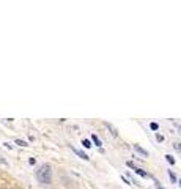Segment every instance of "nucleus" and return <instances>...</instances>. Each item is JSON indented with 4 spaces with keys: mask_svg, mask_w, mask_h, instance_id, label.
Returning a JSON list of instances; mask_svg holds the SVG:
<instances>
[{
    "mask_svg": "<svg viewBox=\"0 0 181 189\" xmlns=\"http://www.w3.org/2000/svg\"><path fill=\"white\" fill-rule=\"evenodd\" d=\"M36 178L43 184H51L52 183V167L49 164H43L36 172Z\"/></svg>",
    "mask_w": 181,
    "mask_h": 189,
    "instance_id": "1",
    "label": "nucleus"
},
{
    "mask_svg": "<svg viewBox=\"0 0 181 189\" xmlns=\"http://www.w3.org/2000/svg\"><path fill=\"white\" fill-rule=\"evenodd\" d=\"M71 150H73V151L76 153V155H77V156H79V158H82L83 161H88V159H90V158H88V155H85V153H83L82 150H77V148H74V146H73V145H71Z\"/></svg>",
    "mask_w": 181,
    "mask_h": 189,
    "instance_id": "2",
    "label": "nucleus"
},
{
    "mask_svg": "<svg viewBox=\"0 0 181 189\" xmlns=\"http://www.w3.org/2000/svg\"><path fill=\"white\" fill-rule=\"evenodd\" d=\"M134 150L139 153V155H142V156H145V158H148V151H147V150H143L140 145H137V143H136V145H134Z\"/></svg>",
    "mask_w": 181,
    "mask_h": 189,
    "instance_id": "3",
    "label": "nucleus"
},
{
    "mask_svg": "<svg viewBox=\"0 0 181 189\" xmlns=\"http://www.w3.org/2000/svg\"><path fill=\"white\" fill-rule=\"evenodd\" d=\"M104 126H106V128H109V131L112 132V136H114V137H118V131H117V129H115V128H114V126L110 124V123L104 121Z\"/></svg>",
    "mask_w": 181,
    "mask_h": 189,
    "instance_id": "4",
    "label": "nucleus"
},
{
    "mask_svg": "<svg viewBox=\"0 0 181 189\" xmlns=\"http://www.w3.org/2000/svg\"><path fill=\"white\" fill-rule=\"evenodd\" d=\"M134 172H136V173H139V175H140V177H143V178H151V175H150L148 172H145L143 169H137V167H136Z\"/></svg>",
    "mask_w": 181,
    "mask_h": 189,
    "instance_id": "5",
    "label": "nucleus"
},
{
    "mask_svg": "<svg viewBox=\"0 0 181 189\" xmlns=\"http://www.w3.org/2000/svg\"><path fill=\"white\" fill-rule=\"evenodd\" d=\"M92 142L96 145V146H102V142H101V139L96 136V134H92Z\"/></svg>",
    "mask_w": 181,
    "mask_h": 189,
    "instance_id": "6",
    "label": "nucleus"
},
{
    "mask_svg": "<svg viewBox=\"0 0 181 189\" xmlns=\"http://www.w3.org/2000/svg\"><path fill=\"white\" fill-rule=\"evenodd\" d=\"M82 145L85 146V148H92V140H90V139H82Z\"/></svg>",
    "mask_w": 181,
    "mask_h": 189,
    "instance_id": "7",
    "label": "nucleus"
},
{
    "mask_svg": "<svg viewBox=\"0 0 181 189\" xmlns=\"http://www.w3.org/2000/svg\"><path fill=\"white\" fill-rule=\"evenodd\" d=\"M169 178L172 180V183H178V178H176V175L173 173L172 170H169Z\"/></svg>",
    "mask_w": 181,
    "mask_h": 189,
    "instance_id": "8",
    "label": "nucleus"
},
{
    "mask_svg": "<svg viewBox=\"0 0 181 189\" xmlns=\"http://www.w3.org/2000/svg\"><path fill=\"white\" fill-rule=\"evenodd\" d=\"M165 159H167V162H169V164L175 165V158H173L172 155H165Z\"/></svg>",
    "mask_w": 181,
    "mask_h": 189,
    "instance_id": "9",
    "label": "nucleus"
},
{
    "mask_svg": "<svg viewBox=\"0 0 181 189\" xmlns=\"http://www.w3.org/2000/svg\"><path fill=\"white\" fill-rule=\"evenodd\" d=\"M150 129H151V131H158V129H159V124H158L156 121L150 123Z\"/></svg>",
    "mask_w": 181,
    "mask_h": 189,
    "instance_id": "10",
    "label": "nucleus"
},
{
    "mask_svg": "<svg viewBox=\"0 0 181 189\" xmlns=\"http://www.w3.org/2000/svg\"><path fill=\"white\" fill-rule=\"evenodd\" d=\"M16 145H20V146H29L25 140H20V139H16Z\"/></svg>",
    "mask_w": 181,
    "mask_h": 189,
    "instance_id": "11",
    "label": "nucleus"
},
{
    "mask_svg": "<svg viewBox=\"0 0 181 189\" xmlns=\"http://www.w3.org/2000/svg\"><path fill=\"white\" fill-rule=\"evenodd\" d=\"M126 165L129 167V169H136V165H134V162H132V161H128V162H126Z\"/></svg>",
    "mask_w": 181,
    "mask_h": 189,
    "instance_id": "12",
    "label": "nucleus"
},
{
    "mask_svg": "<svg viewBox=\"0 0 181 189\" xmlns=\"http://www.w3.org/2000/svg\"><path fill=\"white\" fill-rule=\"evenodd\" d=\"M156 140H158V142H164V136H161V134H156Z\"/></svg>",
    "mask_w": 181,
    "mask_h": 189,
    "instance_id": "13",
    "label": "nucleus"
},
{
    "mask_svg": "<svg viewBox=\"0 0 181 189\" xmlns=\"http://www.w3.org/2000/svg\"><path fill=\"white\" fill-rule=\"evenodd\" d=\"M156 187H158V189H165V187H164L161 183H159V181H156Z\"/></svg>",
    "mask_w": 181,
    "mask_h": 189,
    "instance_id": "14",
    "label": "nucleus"
},
{
    "mask_svg": "<svg viewBox=\"0 0 181 189\" xmlns=\"http://www.w3.org/2000/svg\"><path fill=\"white\" fill-rule=\"evenodd\" d=\"M121 180L124 181V183H128V184H132V183H131V181H129V180H128L126 177H121Z\"/></svg>",
    "mask_w": 181,
    "mask_h": 189,
    "instance_id": "15",
    "label": "nucleus"
},
{
    "mask_svg": "<svg viewBox=\"0 0 181 189\" xmlns=\"http://www.w3.org/2000/svg\"><path fill=\"white\" fill-rule=\"evenodd\" d=\"M176 128H178V129L181 131V124H176Z\"/></svg>",
    "mask_w": 181,
    "mask_h": 189,
    "instance_id": "16",
    "label": "nucleus"
},
{
    "mask_svg": "<svg viewBox=\"0 0 181 189\" xmlns=\"http://www.w3.org/2000/svg\"><path fill=\"white\" fill-rule=\"evenodd\" d=\"M178 183H179V187H181V180H178Z\"/></svg>",
    "mask_w": 181,
    "mask_h": 189,
    "instance_id": "17",
    "label": "nucleus"
},
{
    "mask_svg": "<svg viewBox=\"0 0 181 189\" xmlns=\"http://www.w3.org/2000/svg\"><path fill=\"white\" fill-rule=\"evenodd\" d=\"M95 189H98V187H95Z\"/></svg>",
    "mask_w": 181,
    "mask_h": 189,
    "instance_id": "18",
    "label": "nucleus"
}]
</instances>
